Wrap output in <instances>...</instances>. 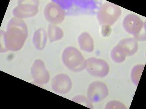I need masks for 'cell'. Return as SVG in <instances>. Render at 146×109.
I'll return each mask as SVG.
<instances>
[{"mask_svg": "<svg viewBox=\"0 0 146 109\" xmlns=\"http://www.w3.org/2000/svg\"><path fill=\"white\" fill-rule=\"evenodd\" d=\"M3 35L4 52L19 51L23 48L28 36L26 24L22 19L13 17L7 24Z\"/></svg>", "mask_w": 146, "mask_h": 109, "instance_id": "obj_1", "label": "cell"}, {"mask_svg": "<svg viewBox=\"0 0 146 109\" xmlns=\"http://www.w3.org/2000/svg\"><path fill=\"white\" fill-rule=\"evenodd\" d=\"M62 59L64 66L72 72H80L84 69L86 60L80 51L74 47L66 48Z\"/></svg>", "mask_w": 146, "mask_h": 109, "instance_id": "obj_2", "label": "cell"}, {"mask_svg": "<svg viewBox=\"0 0 146 109\" xmlns=\"http://www.w3.org/2000/svg\"><path fill=\"white\" fill-rule=\"evenodd\" d=\"M122 11L119 6L111 2H106L98 10L97 17L100 25L112 26L118 20Z\"/></svg>", "mask_w": 146, "mask_h": 109, "instance_id": "obj_3", "label": "cell"}, {"mask_svg": "<svg viewBox=\"0 0 146 109\" xmlns=\"http://www.w3.org/2000/svg\"><path fill=\"white\" fill-rule=\"evenodd\" d=\"M84 69L94 77L103 78L108 75L110 66L108 63L103 59L90 57L86 60Z\"/></svg>", "mask_w": 146, "mask_h": 109, "instance_id": "obj_4", "label": "cell"}, {"mask_svg": "<svg viewBox=\"0 0 146 109\" xmlns=\"http://www.w3.org/2000/svg\"><path fill=\"white\" fill-rule=\"evenodd\" d=\"M122 26L126 32L133 35L137 41H140L141 33L145 30V24L134 14H129L125 16L122 22Z\"/></svg>", "mask_w": 146, "mask_h": 109, "instance_id": "obj_5", "label": "cell"}, {"mask_svg": "<svg viewBox=\"0 0 146 109\" xmlns=\"http://www.w3.org/2000/svg\"><path fill=\"white\" fill-rule=\"evenodd\" d=\"M38 1H21L13 10L14 17L20 19L33 17L38 12Z\"/></svg>", "mask_w": 146, "mask_h": 109, "instance_id": "obj_6", "label": "cell"}, {"mask_svg": "<svg viewBox=\"0 0 146 109\" xmlns=\"http://www.w3.org/2000/svg\"><path fill=\"white\" fill-rule=\"evenodd\" d=\"M44 15L51 24L58 25L63 22L66 13L63 7L56 1L49 2L45 7Z\"/></svg>", "mask_w": 146, "mask_h": 109, "instance_id": "obj_7", "label": "cell"}, {"mask_svg": "<svg viewBox=\"0 0 146 109\" xmlns=\"http://www.w3.org/2000/svg\"><path fill=\"white\" fill-rule=\"evenodd\" d=\"M108 95V88L106 84L100 81L90 83L87 91V97L92 103L100 102Z\"/></svg>", "mask_w": 146, "mask_h": 109, "instance_id": "obj_8", "label": "cell"}, {"mask_svg": "<svg viewBox=\"0 0 146 109\" xmlns=\"http://www.w3.org/2000/svg\"><path fill=\"white\" fill-rule=\"evenodd\" d=\"M32 78L34 81L40 85L48 83L50 76L44 63L40 59H36L32 65L31 69Z\"/></svg>", "mask_w": 146, "mask_h": 109, "instance_id": "obj_9", "label": "cell"}, {"mask_svg": "<svg viewBox=\"0 0 146 109\" xmlns=\"http://www.w3.org/2000/svg\"><path fill=\"white\" fill-rule=\"evenodd\" d=\"M51 85L54 92L59 94L65 95L71 90L73 83L68 75L63 73L54 76L52 80Z\"/></svg>", "mask_w": 146, "mask_h": 109, "instance_id": "obj_10", "label": "cell"}, {"mask_svg": "<svg viewBox=\"0 0 146 109\" xmlns=\"http://www.w3.org/2000/svg\"><path fill=\"white\" fill-rule=\"evenodd\" d=\"M117 45L122 50L127 56H133L138 51V42L135 38L123 39L119 42Z\"/></svg>", "mask_w": 146, "mask_h": 109, "instance_id": "obj_11", "label": "cell"}, {"mask_svg": "<svg viewBox=\"0 0 146 109\" xmlns=\"http://www.w3.org/2000/svg\"><path fill=\"white\" fill-rule=\"evenodd\" d=\"M79 47L81 50L88 53L94 51L95 45L93 39L87 32L81 33L78 37Z\"/></svg>", "mask_w": 146, "mask_h": 109, "instance_id": "obj_12", "label": "cell"}, {"mask_svg": "<svg viewBox=\"0 0 146 109\" xmlns=\"http://www.w3.org/2000/svg\"><path fill=\"white\" fill-rule=\"evenodd\" d=\"M48 40V34L42 28L38 29L34 32L33 38V44L36 49L43 50L45 47Z\"/></svg>", "mask_w": 146, "mask_h": 109, "instance_id": "obj_13", "label": "cell"}, {"mask_svg": "<svg viewBox=\"0 0 146 109\" xmlns=\"http://www.w3.org/2000/svg\"><path fill=\"white\" fill-rule=\"evenodd\" d=\"M63 30L56 25L51 24L48 27V36L50 42H52L60 41L64 37Z\"/></svg>", "mask_w": 146, "mask_h": 109, "instance_id": "obj_14", "label": "cell"}, {"mask_svg": "<svg viewBox=\"0 0 146 109\" xmlns=\"http://www.w3.org/2000/svg\"><path fill=\"white\" fill-rule=\"evenodd\" d=\"M111 56L112 60L117 63H121L124 62L127 57L117 45L114 47L111 50Z\"/></svg>", "mask_w": 146, "mask_h": 109, "instance_id": "obj_15", "label": "cell"}, {"mask_svg": "<svg viewBox=\"0 0 146 109\" xmlns=\"http://www.w3.org/2000/svg\"><path fill=\"white\" fill-rule=\"evenodd\" d=\"M144 65L139 64L134 66L132 68L131 74V81L135 85H137L143 71Z\"/></svg>", "mask_w": 146, "mask_h": 109, "instance_id": "obj_16", "label": "cell"}, {"mask_svg": "<svg viewBox=\"0 0 146 109\" xmlns=\"http://www.w3.org/2000/svg\"><path fill=\"white\" fill-rule=\"evenodd\" d=\"M71 100L90 109L93 108L92 103L90 100L87 97H85L84 95H76L72 98Z\"/></svg>", "mask_w": 146, "mask_h": 109, "instance_id": "obj_17", "label": "cell"}, {"mask_svg": "<svg viewBox=\"0 0 146 109\" xmlns=\"http://www.w3.org/2000/svg\"><path fill=\"white\" fill-rule=\"evenodd\" d=\"M105 109H127L124 104L118 100H113L109 101L105 106Z\"/></svg>", "mask_w": 146, "mask_h": 109, "instance_id": "obj_18", "label": "cell"}]
</instances>
